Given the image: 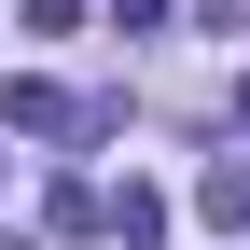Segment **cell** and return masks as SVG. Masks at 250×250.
Listing matches in <instances>:
<instances>
[{"mask_svg": "<svg viewBox=\"0 0 250 250\" xmlns=\"http://www.w3.org/2000/svg\"><path fill=\"white\" fill-rule=\"evenodd\" d=\"M195 208H208V223H223V236H250V167H236V153H223V167L195 181Z\"/></svg>", "mask_w": 250, "mask_h": 250, "instance_id": "obj_3", "label": "cell"}, {"mask_svg": "<svg viewBox=\"0 0 250 250\" xmlns=\"http://www.w3.org/2000/svg\"><path fill=\"white\" fill-rule=\"evenodd\" d=\"M83 14H98V0H28V28H42V42H56V28H83Z\"/></svg>", "mask_w": 250, "mask_h": 250, "instance_id": "obj_4", "label": "cell"}, {"mask_svg": "<svg viewBox=\"0 0 250 250\" xmlns=\"http://www.w3.org/2000/svg\"><path fill=\"white\" fill-rule=\"evenodd\" d=\"M0 139H14V125H0Z\"/></svg>", "mask_w": 250, "mask_h": 250, "instance_id": "obj_6", "label": "cell"}, {"mask_svg": "<svg viewBox=\"0 0 250 250\" xmlns=\"http://www.w3.org/2000/svg\"><path fill=\"white\" fill-rule=\"evenodd\" d=\"M236 125H250V70H236Z\"/></svg>", "mask_w": 250, "mask_h": 250, "instance_id": "obj_5", "label": "cell"}, {"mask_svg": "<svg viewBox=\"0 0 250 250\" xmlns=\"http://www.w3.org/2000/svg\"><path fill=\"white\" fill-rule=\"evenodd\" d=\"M111 236H125V250H167V195H153V181H125V195H111Z\"/></svg>", "mask_w": 250, "mask_h": 250, "instance_id": "obj_2", "label": "cell"}, {"mask_svg": "<svg viewBox=\"0 0 250 250\" xmlns=\"http://www.w3.org/2000/svg\"><path fill=\"white\" fill-rule=\"evenodd\" d=\"M42 223H56V236H111V181H83V167H56V195H42Z\"/></svg>", "mask_w": 250, "mask_h": 250, "instance_id": "obj_1", "label": "cell"}]
</instances>
